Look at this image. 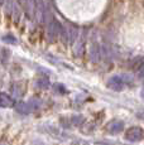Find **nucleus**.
Masks as SVG:
<instances>
[{
	"label": "nucleus",
	"mask_w": 144,
	"mask_h": 145,
	"mask_svg": "<svg viewBox=\"0 0 144 145\" xmlns=\"http://www.w3.org/2000/svg\"><path fill=\"white\" fill-rule=\"evenodd\" d=\"M123 130H124V122L119 121V120L110 122V124L107 125V131L110 134H118V133L123 131Z\"/></svg>",
	"instance_id": "7ed1b4c3"
},
{
	"label": "nucleus",
	"mask_w": 144,
	"mask_h": 145,
	"mask_svg": "<svg viewBox=\"0 0 144 145\" xmlns=\"http://www.w3.org/2000/svg\"><path fill=\"white\" fill-rule=\"evenodd\" d=\"M107 86L114 91H121L125 86V80H123V76H113L107 81Z\"/></svg>",
	"instance_id": "f03ea898"
},
{
	"label": "nucleus",
	"mask_w": 144,
	"mask_h": 145,
	"mask_svg": "<svg viewBox=\"0 0 144 145\" xmlns=\"http://www.w3.org/2000/svg\"><path fill=\"white\" fill-rule=\"evenodd\" d=\"M140 95H142V97H143V99H144V88H143V90H142V92H140Z\"/></svg>",
	"instance_id": "1a4fd4ad"
},
{
	"label": "nucleus",
	"mask_w": 144,
	"mask_h": 145,
	"mask_svg": "<svg viewBox=\"0 0 144 145\" xmlns=\"http://www.w3.org/2000/svg\"><path fill=\"white\" fill-rule=\"evenodd\" d=\"M3 40L5 42V43H12V44H15L16 43V39L13 35H8V37H4L3 38Z\"/></svg>",
	"instance_id": "0eeeda50"
},
{
	"label": "nucleus",
	"mask_w": 144,
	"mask_h": 145,
	"mask_svg": "<svg viewBox=\"0 0 144 145\" xmlns=\"http://www.w3.org/2000/svg\"><path fill=\"white\" fill-rule=\"evenodd\" d=\"M14 100L7 93H0V106L1 107H13L14 106Z\"/></svg>",
	"instance_id": "20e7f679"
},
{
	"label": "nucleus",
	"mask_w": 144,
	"mask_h": 145,
	"mask_svg": "<svg viewBox=\"0 0 144 145\" xmlns=\"http://www.w3.org/2000/svg\"><path fill=\"white\" fill-rule=\"evenodd\" d=\"M139 80L144 81V69H142V71L139 72Z\"/></svg>",
	"instance_id": "6e6552de"
},
{
	"label": "nucleus",
	"mask_w": 144,
	"mask_h": 145,
	"mask_svg": "<svg viewBox=\"0 0 144 145\" xmlns=\"http://www.w3.org/2000/svg\"><path fill=\"white\" fill-rule=\"evenodd\" d=\"M37 86H38V87H41V88H47L49 86V82H48V80L39 78L37 81Z\"/></svg>",
	"instance_id": "423d86ee"
},
{
	"label": "nucleus",
	"mask_w": 144,
	"mask_h": 145,
	"mask_svg": "<svg viewBox=\"0 0 144 145\" xmlns=\"http://www.w3.org/2000/svg\"><path fill=\"white\" fill-rule=\"evenodd\" d=\"M16 108H18V111H20V112H24V114H28V112H30V111L33 110L32 106L28 105V104H24V102L19 104V106Z\"/></svg>",
	"instance_id": "39448f33"
},
{
	"label": "nucleus",
	"mask_w": 144,
	"mask_h": 145,
	"mask_svg": "<svg viewBox=\"0 0 144 145\" xmlns=\"http://www.w3.org/2000/svg\"><path fill=\"white\" fill-rule=\"evenodd\" d=\"M144 138V130L139 126H133L125 133V139L129 141H139Z\"/></svg>",
	"instance_id": "f257e3e1"
}]
</instances>
